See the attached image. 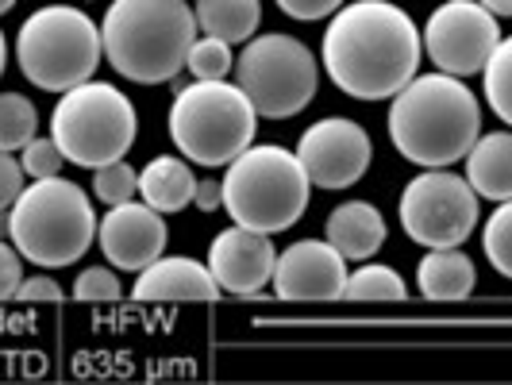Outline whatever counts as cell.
I'll use <instances>...</instances> for the list:
<instances>
[{"instance_id": "obj_38", "label": "cell", "mask_w": 512, "mask_h": 385, "mask_svg": "<svg viewBox=\"0 0 512 385\" xmlns=\"http://www.w3.org/2000/svg\"><path fill=\"white\" fill-rule=\"evenodd\" d=\"M4 235H8V216L0 212V239H4Z\"/></svg>"}, {"instance_id": "obj_15", "label": "cell", "mask_w": 512, "mask_h": 385, "mask_svg": "<svg viewBox=\"0 0 512 385\" xmlns=\"http://www.w3.org/2000/svg\"><path fill=\"white\" fill-rule=\"evenodd\" d=\"M274 266H278V251L270 235L243 224L220 231L208 251V270L216 285L235 297H258L266 282H274Z\"/></svg>"}, {"instance_id": "obj_14", "label": "cell", "mask_w": 512, "mask_h": 385, "mask_svg": "<svg viewBox=\"0 0 512 385\" xmlns=\"http://www.w3.org/2000/svg\"><path fill=\"white\" fill-rule=\"evenodd\" d=\"M97 243L116 270H131V274L147 270L154 258H162L166 243H170L166 216L147 201L143 205H135V201L112 205L97 224Z\"/></svg>"}, {"instance_id": "obj_6", "label": "cell", "mask_w": 512, "mask_h": 385, "mask_svg": "<svg viewBox=\"0 0 512 385\" xmlns=\"http://www.w3.org/2000/svg\"><path fill=\"white\" fill-rule=\"evenodd\" d=\"M258 112L251 97L220 81H193L170 104V139L197 166H228L255 143Z\"/></svg>"}, {"instance_id": "obj_9", "label": "cell", "mask_w": 512, "mask_h": 385, "mask_svg": "<svg viewBox=\"0 0 512 385\" xmlns=\"http://www.w3.org/2000/svg\"><path fill=\"white\" fill-rule=\"evenodd\" d=\"M320 66L316 54L293 35H258L235 62V85L251 97L258 116L266 120H289L316 97Z\"/></svg>"}, {"instance_id": "obj_10", "label": "cell", "mask_w": 512, "mask_h": 385, "mask_svg": "<svg viewBox=\"0 0 512 385\" xmlns=\"http://www.w3.org/2000/svg\"><path fill=\"white\" fill-rule=\"evenodd\" d=\"M474 185L447 170H428L412 178L401 193V228L420 247H459L478 228Z\"/></svg>"}, {"instance_id": "obj_25", "label": "cell", "mask_w": 512, "mask_h": 385, "mask_svg": "<svg viewBox=\"0 0 512 385\" xmlns=\"http://www.w3.org/2000/svg\"><path fill=\"white\" fill-rule=\"evenodd\" d=\"M235 66V54H231V43L224 39H193V47H189V58H185V70L197 77V81H220V77H228V70Z\"/></svg>"}, {"instance_id": "obj_28", "label": "cell", "mask_w": 512, "mask_h": 385, "mask_svg": "<svg viewBox=\"0 0 512 385\" xmlns=\"http://www.w3.org/2000/svg\"><path fill=\"white\" fill-rule=\"evenodd\" d=\"M74 297L85 305H112L124 297V289H120V278L112 270L93 266V270H81V278L74 282Z\"/></svg>"}, {"instance_id": "obj_32", "label": "cell", "mask_w": 512, "mask_h": 385, "mask_svg": "<svg viewBox=\"0 0 512 385\" xmlns=\"http://www.w3.org/2000/svg\"><path fill=\"white\" fill-rule=\"evenodd\" d=\"M24 282V266H20V255L0 239V301H12L16 289Z\"/></svg>"}, {"instance_id": "obj_35", "label": "cell", "mask_w": 512, "mask_h": 385, "mask_svg": "<svg viewBox=\"0 0 512 385\" xmlns=\"http://www.w3.org/2000/svg\"><path fill=\"white\" fill-rule=\"evenodd\" d=\"M482 8H489L493 16H512V0H478Z\"/></svg>"}, {"instance_id": "obj_3", "label": "cell", "mask_w": 512, "mask_h": 385, "mask_svg": "<svg viewBox=\"0 0 512 385\" xmlns=\"http://www.w3.org/2000/svg\"><path fill=\"white\" fill-rule=\"evenodd\" d=\"M104 58L139 85H162L185 70L197 12L185 0H116L101 27Z\"/></svg>"}, {"instance_id": "obj_37", "label": "cell", "mask_w": 512, "mask_h": 385, "mask_svg": "<svg viewBox=\"0 0 512 385\" xmlns=\"http://www.w3.org/2000/svg\"><path fill=\"white\" fill-rule=\"evenodd\" d=\"M12 8H16V0H0V16H4V12H12Z\"/></svg>"}, {"instance_id": "obj_19", "label": "cell", "mask_w": 512, "mask_h": 385, "mask_svg": "<svg viewBox=\"0 0 512 385\" xmlns=\"http://www.w3.org/2000/svg\"><path fill=\"white\" fill-rule=\"evenodd\" d=\"M416 285L428 301H466L478 285V270L459 247H428L416 266Z\"/></svg>"}, {"instance_id": "obj_29", "label": "cell", "mask_w": 512, "mask_h": 385, "mask_svg": "<svg viewBox=\"0 0 512 385\" xmlns=\"http://www.w3.org/2000/svg\"><path fill=\"white\" fill-rule=\"evenodd\" d=\"M62 162H66V154L58 151V143L54 139H31L24 147V174L31 178H58V170H62Z\"/></svg>"}, {"instance_id": "obj_11", "label": "cell", "mask_w": 512, "mask_h": 385, "mask_svg": "<svg viewBox=\"0 0 512 385\" xmlns=\"http://www.w3.org/2000/svg\"><path fill=\"white\" fill-rule=\"evenodd\" d=\"M497 43L501 24L478 0H443L424 24V54L443 74H482Z\"/></svg>"}, {"instance_id": "obj_22", "label": "cell", "mask_w": 512, "mask_h": 385, "mask_svg": "<svg viewBox=\"0 0 512 385\" xmlns=\"http://www.w3.org/2000/svg\"><path fill=\"white\" fill-rule=\"evenodd\" d=\"M405 297L409 289L401 282V274L382 262H370L347 274V285H343V301H359V305H401Z\"/></svg>"}, {"instance_id": "obj_1", "label": "cell", "mask_w": 512, "mask_h": 385, "mask_svg": "<svg viewBox=\"0 0 512 385\" xmlns=\"http://www.w3.org/2000/svg\"><path fill=\"white\" fill-rule=\"evenodd\" d=\"M424 58V35L389 0L343 4L324 31V70L355 101H385L409 85Z\"/></svg>"}, {"instance_id": "obj_12", "label": "cell", "mask_w": 512, "mask_h": 385, "mask_svg": "<svg viewBox=\"0 0 512 385\" xmlns=\"http://www.w3.org/2000/svg\"><path fill=\"white\" fill-rule=\"evenodd\" d=\"M370 135L347 116H328L301 135L297 158L312 185L320 189H351L370 170Z\"/></svg>"}, {"instance_id": "obj_18", "label": "cell", "mask_w": 512, "mask_h": 385, "mask_svg": "<svg viewBox=\"0 0 512 385\" xmlns=\"http://www.w3.org/2000/svg\"><path fill=\"white\" fill-rule=\"evenodd\" d=\"M466 181L482 201H512V135L489 131L478 135V143L466 151Z\"/></svg>"}, {"instance_id": "obj_27", "label": "cell", "mask_w": 512, "mask_h": 385, "mask_svg": "<svg viewBox=\"0 0 512 385\" xmlns=\"http://www.w3.org/2000/svg\"><path fill=\"white\" fill-rule=\"evenodd\" d=\"M135 189H139V174L131 170L124 158L101 166L97 178H93V193L101 197L104 205H124V201L135 197Z\"/></svg>"}, {"instance_id": "obj_2", "label": "cell", "mask_w": 512, "mask_h": 385, "mask_svg": "<svg viewBox=\"0 0 512 385\" xmlns=\"http://www.w3.org/2000/svg\"><path fill=\"white\" fill-rule=\"evenodd\" d=\"M482 135V104L470 85L455 74H424L393 97L389 108V139L424 170H447L466 158Z\"/></svg>"}, {"instance_id": "obj_5", "label": "cell", "mask_w": 512, "mask_h": 385, "mask_svg": "<svg viewBox=\"0 0 512 385\" xmlns=\"http://www.w3.org/2000/svg\"><path fill=\"white\" fill-rule=\"evenodd\" d=\"M224 208L243 228L278 235L289 231L308 208V181L301 158L274 143H251L235 162H228Z\"/></svg>"}, {"instance_id": "obj_8", "label": "cell", "mask_w": 512, "mask_h": 385, "mask_svg": "<svg viewBox=\"0 0 512 385\" xmlns=\"http://www.w3.org/2000/svg\"><path fill=\"white\" fill-rule=\"evenodd\" d=\"M135 131H139L135 104L116 85L104 81L74 85L70 93H62L51 116V139L58 143V151L85 170L120 162L135 143Z\"/></svg>"}, {"instance_id": "obj_17", "label": "cell", "mask_w": 512, "mask_h": 385, "mask_svg": "<svg viewBox=\"0 0 512 385\" xmlns=\"http://www.w3.org/2000/svg\"><path fill=\"white\" fill-rule=\"evenodd\" d=\"M385 235L389 231H385L382 212L370 205V201H347V205H339L328 216V228H324V239L343 258H355V262L378 255Z\"/></svg>"}, {"instance_id": "obj_13", "label": "cell", "mask_w": 512, "mask_h": 385, "mask_svg": "<svg viewBox=\"0 0 512 385\" xmlns=\"http://www.w3.org/2000/svg\"><path fill=\"white\" fill-rule=\"evenodd\" d=\"M343 285H347V258L328 239H301L278 255L274 289L282 301H301V305L343 301Z\"/></svg>"}, {"instance_id": "obj_31", "label": "cell", "mask_w": 512, "mask_h": 385, "mask_svg": "<svg viewBox=\"0 0 512 385\" xmlns=\"http://www.w3.org/2000/svg\"><path fill=\"white\" fill-rule=\"evenodd\" d=\"M278 8H282L285 16H293V20H324V16H335L339 8H343V0H278Z\"/></svg>"}, {"instance_id": "obj_21", "label": "cell", "mask_w": 512, "mask_h": 385, "mask_svg": "<svg viewBox=\"0 0 512 385\" xmlns=\"http://www.w3.org/2000/svg\"><path fill=\"white\" fill-rule=\"evenodd\" d=\"M258 24H262L258 0H197V27L231 47L255 39Z\"/></svg>"}, {"instance_id": "obj_16", "label": "cell", "mask_w": 512, "mask_h": 385, "mask_svg": "<svg viewBox=\"0 0 512 385\" xmlns=\"http://www.w3.org/2000/svg\"><path fill=\"white\" fill-rule=\"evenodd\" d=\"M220 297V285L212 270L193 258H154L147 270H139L135 301H174V305H212Z\"/></svg>"}, {"instance_id": "obj_20", "label": "cell", "mask_w": 512, "mask_h": 385, "mask_svg": "<svg viewBox=\"0 0 512 385\" xmlns=\"http://www.w3.org/2000/svg\"><path fill=\"white\" fill-rule=\"evenodd\" d=\"M193 189H197L193 170H189L181 158H170V154L147 162V170L139 174V193H143V201L151 208H158L162 216L193 205Z\"/></svg>"}, {"instance_id": "obj_30", "label": "cell", "mask_w": 512, "mask_h": 385, "mask_svg": "<svg viewBox=\"0 0 512 385\" xmlns=\"http://www.w3.org/2000/svg\"><path fill=\"white\" fill-rule=\"evenodd\" d=\"M20 193H24V166L12 158V151H0V212L16 205Z\"/></svg>"}, {"instance_id": "obj_33", "label": "cell", "mask_w": 512, "mask_h": 385, "mask_svg": "<svg viewBox=\"0 0 512 385\" xmlns=\"http://www.w3.org/2000/svg\"><path fill=\"white\" fill-rule=\"evenodd\" d=\"M16 301H62V285L54 278H31V282H20Z\"/></svg>"}, {"instance_id": "obj_7", "label": "cell", "mask_w": 512, "mask_h": 385, "mask_svg": "<svg viewBox=\"0 0 512 385\" xmlns=\"http://www.w3.org/2000/svg\"><path fill=\"white\" fill-rule=\"evenodd\" d=\"M101 27L70 4H47L27 16L16 39V58L31 85L47 93H70L101 66Z\"/></svg>"}, {"instance_id": "obj_26", "label": "cell", "mask_w": 512, "mask_h": 385, "mask_svg": "<svg viewBox=\"0 0 512 385\" xmlns=\"http://www.w3.org/2000/svg\"><path fill=\"white\" fill-rule=\"evenodd\" d=\"M482 243H486L489 266L501 278H512V201H501V208L486 220Z\"/></svg>"}, {"instance_id": "obj_23", "label": "cell", "mask_w": 512, "mask_h": 385, "mask_svg": "<svg viewBox=\"0 0 512 385\" xmlns=\"http://www.w3.org/2000/svg\"><path fill=\"white\" fill-rule=\"evenodd\" d=\"M35 104L24 93H0V151H24L35 139Z\"/></svg>"}, {"instance_id": "obj_24", "label": "cell", "mask_w": 512, "mask_h": 385, "mask_svg": "<svg viewBox=\"0 0 512 385\" xmlns=\"http://www.w3.org/2000/svg\"><path fill=\"white\" fill-rule=\"evenodd\" d=\"M482 74H486V101L493 108V116H501L512 128V35L497 43V51L489 54Z\"/></svg>"}, {"instance_id": "obj_36", "label": "cell", "mask_w": 512, "mask_h": 385, "mask_svg": "<svg viewBox=\"0 0 512 385\" xmlns=\"http://www.w3.org/2000/svg\"><path fill=\"white\" fill-rule=\"evenodd\" d=\"M4 58H8V47H4V35H0V74H4Z\"/></svg>"}, {"instance_id": "obj_4", "label": "cell", "mask_w": 512, "mask_h": 385, "mask_svg": "<svg viewBox=\"0 0 512 385\" xmlns=\"http://www.w3.org/2000/svg\"><path fill=\"white\" fill-rule=\"evenodd\" d=\"M8 235L27 262L58 270L93 247L97 216L81 185L66 178H39L16 197L8 212Z\"/></svg>"}, {"instance_id": "obj_34", "label": "cell", "mask_w": 512, "mask_h": 385, "mask_svg": "<svg viewBox=\"0 0 512 385\" xmlns=\"http://www.w3.org/2000/svg\"><path fill=\"white\" fill-rule=\"evenodd\" d=\"M193 205L201 208V212L224 208V185H220V181H197V189H193Z\"/></svg>"}]
</instances>
